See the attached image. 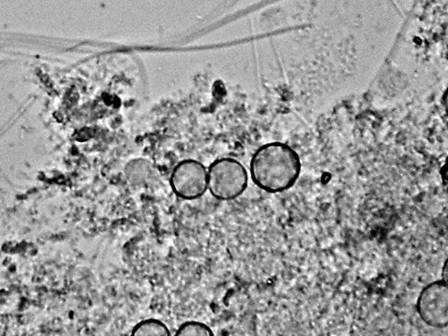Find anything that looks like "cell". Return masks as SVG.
<instances>
[{
    "label": "cell",
    "mask_w": 448,
    "mask_h": 336,
    "mask_svg": "<svg viewBox=\"0 0 448 336\" xmlns=\"http://www.w3.org/2000/svg\"><path fill=\"white\" fill-rule=\"evenodd\" d=\"M301 167L300 156L290 145L272 142L262 145L253 155L252 179L265 192H285L297 182Z\"/></svg>",
    "instance_id": "obj_1"
},
{
    "label": "cell",
    "mask_w": 448,
    "mask_h": 336,
    "mask_svg": "<svg viewBox=\"0 0 448 336\" xmlns=\"http://www.w3.org/2000/svg\"><path fill=\"white\" fill-rule=\"evenodd\" d=\"M247 186V170L232 158L216 160L207 171V189L216 199H235L245 191Z\"/></svg>",
    "instance_id": "obj_2"
},
{
    "label": "cell",
    "mask_w": 448,
    "mask_h": 336,
    "mask_svg": "<svg viewBox=\"0 0 448 336\" xmlns=\"http://www.w3.org/2000/svg\"><path fill=\"white\" fill-rule=\"evenodd\" d=\"M417 310L425 324L434 328H446L448 325L447 281H434L424 287L418 298Z\"/></svg>",
    "instance_id": "obj_3"
},
{
    "label": "cell",
    "mask_w": 448,
    "mask_h": 336,
    "mask_svg": "<svg viewBox=\"0 0 448 336\" xmlns=\"http://www.w3.org/2000/svg\"><path fill=\"white\" fill-rule=\"evenodd\" d=\"M170 183L175 195L181 198H199L207 189V171L199 161L183 160L174 167Z\"/></svg>",
    "instance_id": "obj_4"
},
{
    "label": "cell",
    "mask_w": 448,
    "mask_h": 336,
    "mask_svg": "<svg viewBox=\"0 0 448 336\" xmlns=\"http://www.w3.org/2000/svg\"><path fill=\"white\" fill-rule=\"evenodd\" d=\"M126 180L135 187H150L158 179L155 167L147 160H133L126 165L125 169Z\"/></svg>",
    "instance_id": "obj_5"
},
{
    "label": "cell",
    "mask_w": 448,
    "mask_h": 336,
    "mask_svg": "<svg viewBox=\"0 0 448 336\" xmlns=\"http://www.w3.org/2000/svg\"><path fill=\"white\" fill-rule=\"evenodd\" d=\"M132 335H170V329L159 319H149L138 323L132 329Z\"/></svg>",
    "instance_id": "obj_6"
},
{
    "label": "cell",
    "mask_w": 448,
    "mask_h": 336,
    "mask_svg": "<svg viewBox=\"0 0 448 336\" xmlns=\"http://www.w3.org/2000/svg\"><path fill=\"white\" fill-rule=\"evenodd\" d=\"M175 335L209 336L214 335V333L203 323L187 322L179 327Z\"/></svg>",
    "instance_id": "obj_7"
},
{
    "label": "cell",
    "mask_w": 448,
    "mask_h": 336,
    "mask_svg": "<svg viewBox=\"0 0 448 336\" xmlns=\"http://www.w3.org/2000/svg\"><path fill=\"white\" fill-rule=\"evenodd\" d=\"M443 280L447 281V262L444 264L443 268Z\"/></svg>",
    "instance_id": "obj_8"
}]
</instances>
